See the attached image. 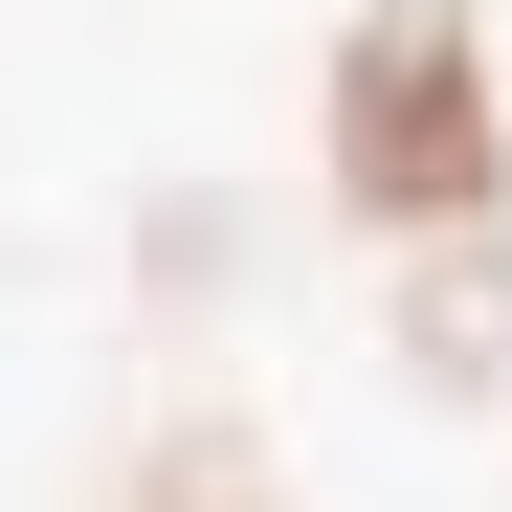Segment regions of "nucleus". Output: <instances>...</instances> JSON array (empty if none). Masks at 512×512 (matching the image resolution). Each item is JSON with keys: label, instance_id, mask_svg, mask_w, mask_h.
<instances>
[{"label": "nucleus", "instance_id": "f03ea898", "mask_svg": "<svg viewBox=\"0 0 512 512\" xmlns=\"http://www.w3.org/2000/svg\"><path fill=\"white\" fill-rule=\"evenodd\" d=\"M401 357L446 379V401L512 379V245H423V268H401Z\"/></svg>", "mask_w": 512, "mask_h": 512}, {"label": "nucleus", "instance_id": "f257e3e1", "mask_svg": "<svg viewBox=\"0 0 512 512\" xmlns=\"http://www.w3.org/2000/svg\"><path fill=\"white\" fill-rule=\"evenodd\" d=\"M312 179L334 223L423 268V245H512V45L490 0H357L312 67Z\"/></svg>", "mask_w": 512, "mask_h": 512}, {"label": "nucleus", "instance_id": "7ed1b4c3", "mask_svg": "<svg viewBox=\"0 0 512 512\" xmlns=\"http://www.w3.org/2000/svg\"><path fill=\"white\" fill-rule=\"evenodd\" d=\"M134 512H290V490H268V446H245V423H179V446L134 468Z\"/></svg>", "mask_w": 512, "mask_h": 512}]
</instances>
